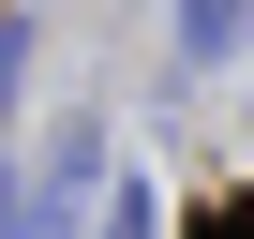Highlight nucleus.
<instances>
[{"label": "nucleus", "instance_id": "obj_1", "mask_svg": "<svg viewBox=\"0 0 254 239\" xmlns=\"http://www.w3.org/2000/svg\"><path fill=\"white\" fill-rule=\"evenodd\" d=\"M239 30H254V0H180V60H224Z\"/></svg>", "mask_w": 254, "mask_h": 239}, {"label": "nucleus", "instance_id": "obj_2", "mask_svg": "<svg viewBox=\"0 0 254 239\" xmlns=\"http://www.w3.org/2000/svg\"><path fill=\"white\" fill-rule=\"evenodd\" d=\"M150 224H165V209H150V179H135V194H105V224H90V239H150Z\"/></svg>", "mask_w": 254, "mask_h": 239}, {"label": "nucleus", "instance_id": "obj_3", "mask_svg": "<svg viewBox=\"0 0 254 239\" xmlns=\"http://www.w3.org/2000/svg\"><path fill=\"white\" fill-rule=\"evenodd\" d=\"M15 75H30V30H0V120H15Z\"/></svg>", "mask_w": 254, "mask_h": 239}, {"label": "nucleus", "instance_id": "obj_4", "mask_svg": "<svg viewBox=\"0 0 254 239\" xmlns=\"http://www.w3.org/2000/svg\"><path fill=\"white\" fill-rule=\"evenodd\" d=\"M209 239H254V209H224V224H209Z\"/></svg>", "mask_w": 254, "mask_h": 239}]
</instances>
